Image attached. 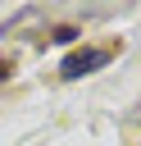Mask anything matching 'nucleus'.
I'll use <instances>...</instances> for the list:
<instances>
[{
  "label": "nucleus",
  "mask_w": 141,
  "mask_h": 146,
  "mask_svg": "<svg viewBox=\"0 0 141 146\" xmlns=\"http://www.w3.org/2000/svg\"><path fill=\"white\" fill-rule=\"evenodd\" d=\"M100 64H109V50H77V55H68V59L59 64V73L73 82V78H86V73H96Z\"/></svg>",
  "instance_id": "nucleus-1"
}]
</instances>
